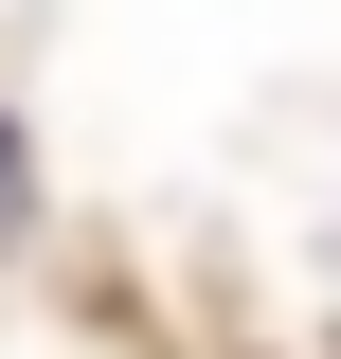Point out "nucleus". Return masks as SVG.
Listing matches in <instances>:
<instances>
[{"mask_svg":"<svg viewBox=\"0 0 341 359\" xmlns=\"http://www.w3.org/2000/svg\"><path fill=\"white\" fill-rule=\"evenodd\" d=\"M18 216H36V162H18V126H0V252H18Z\"/></svg>","mask_w":341,"mask_h":359,"instance_id":"f257e3e1","label":"nucleus"}]
</instances>
